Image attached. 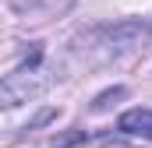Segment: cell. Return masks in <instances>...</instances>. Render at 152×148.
Segmentation results:
<instances>
[{"label": "cell", "instance_id": "277c9868", "mask_svg": "<svg viewBox=\"0 0 152 148\" xmlns=\"http://www.w3.org/2000/svg\"><path fill=\"white\" fill-rule=\"evenodd\" d=\"M120 95H124V88H113V92H103V95H99V99L92 102V110H96V113L110 110V102H113V99H120Z\"/></svg>", "mask_w": 152, "mask_h": 148}, {"label": "cell", "instance_id": "5b68a950", "mask_svg": "<svg viewBox=\"0 0 152 148\" xmlns=\"http://www.w3.org/2000/svg\"><path fill=\"white\" fill-rule=\"evenodd\" d=\"M81 138H85L81 131H78V134H67L64 141H53V148H71V145H75V141H81Z\"/></svg>", "mask_w": 152, "mask_h": 148}, {"label": "cell", "instance_id": "6da1fadb", "mask_svg": "<svg viewBox=\"0 0 152 148\" xmlns=\"http://www.w3.org/2000/svg\"><path fill=\"white\" fill-rule=\"evenodd\" d=\"M53 81H57V71L39 57V49H36L28 64H21V67H14L11 74L0 78V110H14L21 102H36L39 95L50 92Z\"/></svg>", "mask_w": 152, "mask_h": 148}, {"label": "cell", "instance_id": "3957f363", "mask_svg": "<svg viewBox=\"0 0 152 148\" xmlns=\"http://www.w3.org/2000/svg\"><path fill=\"white\" fill-rule=\"evenodd\" d=\"M117 131H124V134H131V138L152 141V110H127L117 120Z\"/></svg>", "mask_w": 152, "mask_h": 148}, {"label": "cell", "instance_id": "7a4b0ae2", "mask_svg": "<svg viewBox=\"0 0 152 148\" xmlns=\"http://www.w3.org/2000/svg\"><path fill=\"white\" fill-rule=\"evenodd\" d=\"M145 39H149V25L145 21H120V25H110V28L99 32V46H103L106 57H117V53L138 49Z\"/></svg>", "mask_w": 152, "mask_h": 148}]
</instances>
